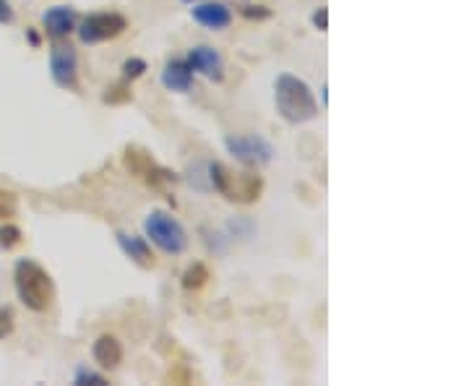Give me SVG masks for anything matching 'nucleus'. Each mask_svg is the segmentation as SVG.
Instances as JSON below:
<instances>
[{
    "label": "nucleus",
    "instance_id": "obj_16",
    "mask_svg": "<svg viewBox=\"0 0 469 386\" xmlns=\"http://www.w3.org/2000/svg\"><path fill=\"white\" fill-rule=\"evenodd\" d=\"M237 13L248 21H267L271 19V8L268 5H261V3H251V0H240L237 5Z\"/></svg>",
    "mask_w": 469,
    "mask_h": 386
},
{
    "label": "nucleus",
    "instance_id": "obj_17",
    "mask_svg": "<svg viewBox=\"0 0 469 386\" xmlns=\"http://www.w3.org/2000/svg\"><path fill=\"white\" fill-rule=\"evenodd\" d=\"M209 282V269H206V264H191L188 269H185V275H183V287L185 290H202L203 284Z\"/></svg>",
    "mask_w": 469,
    "mask_h": 386
},
{
    "label": "nucleus",
    "instance_id": "obj_22",
    "mask_svg": "<svg viewBox=\"0 0 469 386\" xmlns=\"http://www.w3.org/2000/svg\"><path fill=\"white\" fill-rule=\"evenodd\" d=\"M310 21H313V27H316L318 32H329V8H326V5L316 8L313 16H310Z\"/></svg>",
    "mask_w": 469,
    "mask_h": 386
},
{
    "label": "nucleus",
    "instance_id": "obj_6",
    "mask_svg": "<svg viewBox=\"0 0 469 386\" xmlns=\"http://www.w3.org/2000/svg\"><path fill=\"white\" fill-rule=\"evenodd\" d=\"M123 165H126V170L131 173V176H138L141 180H146L152 188H162V185H168V183H175L177 176L168 170V168H162L144 146H126V154H123Z\"/></svg>",
    "mask_w": 469,
    "mask_h": 386
},
{
    "label": "nucleus",
    "instance_id": "obj_2",
    "mask_svg": "<svg viewBox=\"0 0 469 386\" xmlns=\"http://www.w3.org/2000/svg\"><path fill=\"white\" fill-rule=\"evenodd\" d=\"M13 284H16L19 300L34 314H45L55 300V282L50 277V272L45 267H39L34 259H19L16 261Z\"/></svg>",
    "mask_w": 469,
    "mask_h": 386
},
{
    "label": "nucleus",
    "instance_id": "obj_7",
    "mask_svg": "<svg viewBox=\"0 0 469 386\" xmlns=\"http://www.w3.org/2000/svg\"><path fill=\"white\" fill-rule=\"evenodd\" d=\"M128 29V19L123 13H92L78 24V39L84 45H100L107 39H115Z\"/></svg>",
    "mask_w": 469,
    "mask_h": 386
},
{
    "label": "nucleus",
    "instance_id": "obj_8",
    "mask_svg": "<svg viewBox=\"0 0 469 386\" xmlns=\"http://www.w3.org/2000/svg\"><path fill=\"white\" fill-rule=\"evenodd\" d=\"M50 76L61 89H78V55L70 45H55L50 50Z\"/></svg>",
    "mask_w": 469,
    "mask_h": 386
},
{
    "label": "nucleus",
    "instance_id": "obj_4",
    "mask_svg": "<svg viewBox=\"0 0 469 386\" xmlns=\"http://www.w3.org/2000/svg\"><path fill=\"white\" fill-rule=\"evenodd\" d=\"M144 233L146 241H152L154 246L160 248L168 256H180L188 248V233L185 227L162 209H154L146 219H144Z\"/></svg>",
    "mask_w": 469,
    "mask_h": 386
},
{
    "label": "nucleus",
    "instance_id": "obj_13",
    "mask_svg": "<svg viewBox=\"0 0 469 386\" xmlns=\"http://www.w3.org/2000/svg\"><path fill=\"white\" fill-rule=\"evenodd\" d=\"M162 84L169 92H177V94H185L193 89V70L188 66V61H169L165 70H162Z\"/></svg>",
    "mask_w": 469,
    "mask_h": 386
},
{
    "label": "nucleus",
    "instance_id": "obj_11",
    "mask_svg": "<svg viewBox=\"0 0 469 386\" xmlns=\"http://www.w3.org/2000/svg\"><path fill=\"white\" fill-rule=\"evenodd\" d=\"M115 238H118V246L120 250L134 261L136 267H141V269H154L157 267V259H154V250L149 246V241L146 238H141V235H131V233H115Z\"/></svg>",
    "mask_w": 469,
    "mask_h": 386
},
{
    "label": "nucleus",
    "instance_id": "obj_24",
    "mask_svg": "<svg viewBox=\"0 0 469 386\" xmlns=\"http://www.w3.org/2000/svg\"><path fill=\"white\" fill-rule=\"evenodd\" d=\"M13 329V321H11V311H0V337L11 334Z\"/></svg>",
    "mask_w": 469,
    "mask_h": 386
},
{
    "label": "nucleus",
    "instance_id": "obj_10",
    "mask_svg": "<svg viewBox=\"0 0 469 386\" xmlns=\"http://www.w3.org/2000/svg\"><path fill=\"white\" fill-rule=\"evenodd\" d=\"M191 16L196 24H202L211 32H222L233 24V8L222 0H206L191 8Z\"/></svg>",
    "mask_w": 469,
    "mask_h": 386
},
{
    "label": "nucleus",
    "instance_id": "obj_19",
    "mask_svg": "<svg viewBox=\"0 0 469 386\" xmlns=\"http://www.w3.org/2000/svg\"><path fill=\"white\" fill-rule=\"evenodd\" d=\"M19 243H21V230L16 225H11V222H3L0 225V248L11 250V248L19 246Z\"/></svg>",
    "mask_w": 469,
    "mask_h": 386
},
{
    "label": "nucleus",
    "instance_id": "obj_20",
    "mask_svg": "<svg viewBox=\"0 0 469 386\" xmlns=\"http://www.w3.org/2000/svg\"><path fill=\"white\" fill-rule=\"evenodd\" d=\"M73 384L76 386H86V384H95V386H104L107 384V379L97 374V371H89L86 365H81L78 371H76V379H73Z\"/></svg>",
    "mask_w": 469,
    "mask_h": 386
},
{
    "label": "nucleus",
    "instance_id": "obj_9",
    "mask_svg": "<svg viewBox=\"0 0 469 386\" xmlns=\"http://www.w3.org/2000/svg\"><path fill=\"white\" fill-rule=\"evenodd\" d=\"M188 66L193 73H202L203 78H209V81H222L225 78V61H222V55H219V50H214L211 45H196V47H191V53H188Z\"/></svg>",
    "mask_w": 469,
    "mask_h": 386
},
{
    "label": "nucleus",
    "instance_id": "obj_3",
    "mask_svg": "<svg viewBox=\"0 0 469 386\" xmlns=\"http://www.w3.org/2000/svg\"><path fill=\"white\" fill-rule=\"evenodd\" d=\"M209 188L222 193L227 201L234 204H253L264 193V180L256 173H233L222 162H211L209 168Z\"/></svg>",
    "mask_w": 469,
    "mask_h": 386
},
{
    "label": "nucleus",
    "instance_id": "obj_21",
    "mask_svg": "<svg viewBox=\"0 0 469 386\" xmlns=\"http://www.w3.org/2000/svg\"><path fill=\"white\" fill-rule=\"evenodd\" d=\"M144 70H146V61H144V58H128V61L123 63V78L134 81L138 76H144Z\"/></svg>",
    "mask_w": 469,
    "mask_h": 386
},
{
    "label": "nucleus",
    "instance_id": "obj_14",
    "mask_svg": "<svg viewBox=\"0 0 469 386\" xmlns=\"http://www.w3.org/2000/svg\"><path fill=\"white\" fill-rule=\"evenodd\" d=\"M92 355L97 360V365L104 368V371H112L123 363V345L115 334H102L97 337L95 348H92Z\"/></svg>",
    "mask_w": 469,
    "mask_h": 386
},
{
    "label": "nucleus",
    "instance_id": "obj_26",
    "mask_svg": "<svg viewBox=\"0 0 469 386\" xmlns=\"http://www.w3.org/2000/svg\"><path fill=\"white\" fill-rule=\"evenodd\" d=\"M180 3H196V0H180Z\"/></svg>",
    "mask_w": 469,
    "mask_h": 386
},
{
    "label": "nucleus",
    "instance_id": "obj_25",
    "mask_svg": "<svg viewBox=\"0 0 469 386\" xmlns=\"http://www.w3.org/2000/svg\"><path fill=\"white\" fill-rule=\"evenodd\" d=\"M27 39H29V45H32V47H39V42H42L39 35H37L34 29H27Z\"/></svg>",
    "mask_w": 469,
    "mask_h": 386
},
{
    "label": "nucleus",
    "instance_id": "obj_18",
    "mask_svg": "<svg viewBox=\"0 0 469 386\" xmlns=\"http://www.w3.org/2000/svg\"><path fill=\"white\" fill-rule=\"evenodd\" d=\"M19 211V196L13 191L0 188V222H11Z\"/></svg>",
    "mask_w": 469,
    "mask_h": 386
},
{
    "label": "nucleus",
    "instance_id": "obj_12",
    "mask_svg": "<svg viewBox=\"0 0 469 386\" xmlns=\"http://www.w3.org/2000/svg\"><path fill=\"white\" fill-rule=\"evenodd\" d=\"M42 27L53 39H63L76 29V11L70 5H53L42 13Z\"/></svg>",
    "mask_w": 469,
    "mask_h": 386
},
{
    "label": "nucleus",
    "instance_id": "obj_15",
    "mask_svg": "<svg viewBox=\"0 0 469 386\" xmlns=\"http://www.w3.org/2000/svg\"><path fill=\"white\" fill-rule=\"evenodd\" d=\"M131 100H134V92H131L128 78L110 84V86L104 89V94H102V103H104V105H126V103H131Z\"/></svg>",
    "mask_w": 469,
    "mask_h": 386
},
{
    "label": "nucleus",
    "instance_id": "obj_5",
    "mask_svg": "<svg viewBox=\"0 0 469 386\" xmlns=\"http://www.w3.org/2000/svg\"><path fill=\"white\" fill-rule=\"evenodd\" d=\"M225 146L245 168H261L274 160V146L261 134H230L225 139Z\"/></svg>",
    "mask_w": 469,
    "mask_h": 386
},
{
    "label": "nucleus",
    "instance_id": "obj_1",
    "mask_svg": "<svg viewBox=\"0 0 469 386\" xmlns=\"http://www.w3.org/2000/svg\"><path fill=\"white\" fill-rule=\"evenodd\" d=\"M274 105L282 120L300 126L318 115V103L313 97V89L308 81H302L295 73H282L274 84Z\"/></svg>",
    "mask_w": 469,
    "mask_h": 386
},
{
    "label": "nucleus",
    "instance_id": "obj_23",
    "mask_svg": "<svg viewBox=\"0 0 469 386\" xmlns=\"http://www.w3.org/2000/svg\"><path fill=\"white\" fill-rule=\"evenodd\" d=\"M13 21V8L8 0H0V24H11Z\"/></svg>",
    "mask_w": 469,
    "mask_h": 386
}]
</instances>
